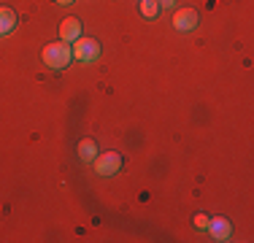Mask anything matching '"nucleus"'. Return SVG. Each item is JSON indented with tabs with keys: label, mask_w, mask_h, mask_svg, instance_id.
<instances>
[{
	"label": "nucleus",
	"mask_w": 254,
	"mask_h": 243,
	"mask_svg": "<svg viewBox=\"0 0 254 243\" xmlns=\"http://www.w3.org/2000/svg\"><path fill=\"white\" fill-rule=\"evenodd\" d=\"M208 233L214 235V241L227 243L230 235H233V224H230L225 216H214V219H208Z\"/></svg>",
	"instance_id": "5"
},
{
	"label": "nucleus",
	"mask_w": 254,
	"mask_h": 243,
	"mask_svg": "<svg viewBox=\"0 0 254 243\" xmlns=\"http://www.w3.org/2000/svg\"><path fill=\"white\" fill-rule=\"evenodd\" d=\"M57 3H60V5H70L73 0H57Z\"/></svg>",
	"instance_id": "12"
},
{
	"label": "nucleus",
	"mask_w": 254,
	"mask_h": 243,
	"mask_svg": "<svg viewBox=\"0 0 254 243\" xmlns=\"http://www.w3.org/2000/svg\"><path fill=\"white\" fill-rule=\"evenodd\" d=\"M70 52H73V60L78 62H95V60L100 57V44L95 38H76L73 46H70Z\"/></svg>",
	"instance_id": "2"
},
{
	"label": "nucleus",
	"mask_w": 254,
	"mask_h": 243,
	"mask_svg": "<svg viewBox=\"0 0 254 243\" xmlns=\"http://www.w3.org/2000/svg\"><path fill=\"white\" fill-rule=\"evenodd\" d=\"M16 27V14L5 5H0V35H8Z\"/></svg>",
	"instance_id": "8"
},
{
	"label": "nucleus",
	"mask_w": 254,
	"mask_h": 243,
	"mask_svg": "<svg viewBox=\"0 0 254 243\" xmlns=\"http://www.w3.org/2000/svg\"><path fill=\"white\" fill-rule=\"evenodd\" d=\"M76 38H81V22L76 16H68V19H63V24H60V41L73 44Z\"/></svg>",
	"instance_id": "6"
},
{
	"label": "nucleus",
	"mask_w": 254,
	"mask_h": 243,
	"mask_svg": "<svg viewBox=\"0 0 254 243\" xmlns=\"http://www.w3.org/2000/svg\"><path fill=\"white\" fill-rule=\"evenodd\" d=\"M95 157H98V143H95L92 138H84V141L78 143V160L81 162H95Z\"/></svg>",
	"instance_id": "7"
},
{
	"label": "nucleus",
	"mask_w": 254,
	"mask_h": 243,
	"mask_svg": "<svg viewBox=\"0 0 254 243\" xmlns=\"http://www.w3.org/2000/svg\"><path fill=\"white\" fill-rule=\"evenodd\" d=\"M195 227L208 230V216H205V214H197V216H195Z\"/></svg>",
	"instance_id": "10"
},
{
	"label": "nucleus",
	"mask_w": 254,
	"mask_h": 243,
	"mask_svg": "<svg viewBox=\"0 0 254 243\" xmlns=\"http://www.w3.org/2000/svg\"><path fill=\"white\" fill-rule=\"evenodd\" d=\"M41 60H44V65H49L52 70H63V68H68L70 60H73L70 44H65V41H57V44L44 46V52H41Z\"/></svg>",
	"instance_id": "1"
},
{
	"label": "nucleus",
	"mask_w": 254,
	"mask_h": 243,
	"mask_svg": "<svg viewBox=\"0 0 254 243\" xmlns=\"http://www.w3.org/2000/svg\"><path fill=\"white\" fill-rule=\"evenodd\" d=\"M197 22H200V16H197L195 8H179L176 14H173V27L181 30V33H190V30H195Z\"/></svg>",
	"instance_id": "4"
},
{
	"label": "nucleus",
	"mask_w": 254,
	"mask_h": 243,
	"mask_svg": "<svg viewBox=\"0 0 254 243\" xmlns=\"http://www.w3.org/2000/svg\"><path fill=\"white\" fill-rule=\"evenodd\" d=\"M141 14H143V19H154L160 14V3L157 0H141Z\"/></svg>",
	"instance_id": "9"
},
{
	"label": "nucleus",
	"mask_w": 254,
	"mask_h": 243,
	"mask_svg": "<svg viewBox=\"0 0 254 243\" xmlns=\"http://www.w3.org/2000/svg\"><path fill=\"white\" fill-rule=\"evenodd\" d=\"M119 168H122V154L119 151H103V154L95 157V173L98 176H114L119 173Z\"/></svg>",
	"instance_id": "3"
},
{
	"label": "nucleus",
	"mask_w": 254,
	"mask_h": 243,
	"mask_svg": "<svg viewBox=\"0 0 254 243\" xmlns=\"http://www.w3.org/2000/svg\"><path fill=\"white\" fill-rule=\"evenodd\" d=\"M157 3H160V8H173V5H176V0H157Z\"/></svg>",
	"instance_id": "11"
}]
</instances>
